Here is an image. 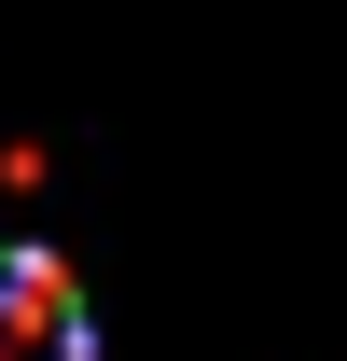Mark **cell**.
<instances>
[{
  "label": "cell",
  "mask_w": 347,
  "mask_h": 361,
  "mask_svg": "<svg viewBox=\"0 0 347 361\" xmlns=\"http://www.w3.org/2000/svg\"><path fill=\"white\" fill-rule=\"evenodd\" d=\"M97 319H84V278L56 250H0V361H84Z\"/></svg>",
  "instance_id": "6da1fadb"
}]
</instances>
